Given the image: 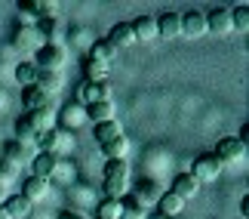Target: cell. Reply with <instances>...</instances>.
Here are the masks:
<instances>
[{"label":"cell","instance_id":"obj_7","mask_svg":"<svg viewBox=\"0 0 249 219\" xmlns=\"http://www.w3.org/2000/svg\"><path fill=\"white\" fill-rule=\"evenodd\" d=\"M28 167H31V176H37V179H50L55 170H59V158L50 155V151H37L34 160H31Z\"/></svg>","mask_w":249,"mask_h":219},{"label":"cell","instance_id":"obj_25","mask_svg":"<svg viewBox=\"0 0 249 219\" xmlns=\"http://www.w3.org/2000/svg\"><path fill=\"white\" fill-rule=\"evenodd\" d=\"M86 118H89L92 123L114 120V105L111 102H92V105H86Z\"/></svg>","mask_w":249,"mask_h":219},{"label":"cell","instance_id":"obj_14","mask_svg":"<svg viewBox=\"0 0 249 219\" xmlns=\"http://www.w3.org/2000/svg\"><path fill=\"white\" fill-rule=\"evenodd\" d=\"M16 9H18V16H22L25 28H31V22H40L43 19V3L40 0H18Z\"/></svg>","mask_w":249,"mask_h":219},{"label":"cell","instance_id":"obj_24","mask_svg":"<svg viewBox=\"0 0 249 219\" xmlns=\"http://www.w3.org/2000/svg\"><path fill=\"white\" fill-rule=\"evenodd\" d=\"M37 90H43L46 96H53L55 90H62V71H40L37 74Z\"/></svg>","mask_w":249,"mask_h":219},{"label":"cell","instance_id":"obj_36","mask_svg":"<svg viewBox=\"0 0 249 219\" xmlns=\"http://www.w3.org/2000/svg\"><path fill=\"white\" fill-rule=\"evenodd\" d=\"M240 216H243V219L249 216V198H243V201H240Z\"/></svg>","mask_w":249,"mask_h":219},{"label":"cell","instance_id":"obj_30","mask_svg":"<svg viewBox=\"0 0 249 219\" xmlns=\"http://www.w3.org/2000/svg\"><path fill=\"white\" fill-rule=\"evenodd\" d=\"M120 207H123V219H142V216H145V207H142L132 195H123Z\"/></svg>","mask_w":249,"mask_h":219},{"label":"cell","instance_id":"obj_6","mask_svg":"<svg viewBox=\"0 0 249 219\" xmlns=\"http://www.w3.org/2000/svg\"><path fill=\"white\" fill-rule=\"evenodd\" d=\"M40 123H37V114L28 111L22 114V118L16 120V142H37V136H40Z\"/></svg>","mask_w":249,"mask_h":219},{"label":"cell","instance_id":"obj_28","mask_svg":"<svg viewBox=\"0 0 249 219\" xmlns=\"http://www.w3.org/2000/svg\"><path fill=\"white\" fill-rule=\"evenodd\" d=\"M83 78H86V83H102V80H108V68L105 65H99V62H92V59H83Z\"/></svg>","mask_w":249,"mask_h":219},{"label":"cell","instance_id":"obj_10","mask_svg":"<svg viewBox=\"0 0 249 219\" xmlns=\"http://www.w3.org/2000/svg\"><path fill=\"white\" fill-rule=\"evenodd\" d=\"M181 34L185 37H203L206 34V16L203 13H197V9H191V13L181 16Z\"/></svg>","mask_w":249,"mask_h":219},{"label":"cell","instance_id":"obj_13","mask_svg":"<svg viewBox=\"0 0 249 219\" xmlns=\"http://www.w3.org/2000/svg\"><path fill=\"white\" fill-rule=\"evenodd\" d=\"M46 192H50V179H37V176H28V182L22 185V198L28 204L40 201V198H46Z\"/></svg>","mask_w":249,"mask_h":219},{"label":"cell","instance_id":"obj_39","mask_svg":"<svg viewBox=\"0 0 249 219\" xmlns=\"http://www.w3.org/2000/svg\"><path fill=\"white\" fill-rule=\"evenodd\" d=\"M3 198H6V185H0V201H3Z\"/></svg>","mask_w":249,"mask_h":219},{"label":"cell","instance_id":"obj_5","mask_svg":"<svg viewBox=\"0 0 249 219\" xmlns=\"http://www.w3.org/2000/svg\"><path fill=\"white\" fill-rule=\"evenodd\" d=\"M77 99L83 105H92V102H111V80H102V83H80L77 90Z\"/></svg>","mask_w":249,"mask_h":219},{"label":"cell","instance_id":"obj_4","mask_svg":"<svg viewBox=\"0 0 249 219\" xmlns=\"http://www.w3.org/2000/svg\"><path fill=\"white\" fill-rule=\"evenodd\" d=\"M218 158V164H234V160H243L246 158V142H240L237 136H228L218 142V148L213 151Z\"/></svg>","mask_w":249,"mask_h":219},{"label":"cell","instance_id":"obj_32","mask_svg":"<svg viewBox=\"0 0 249 219\" xmlns=\"http://www.w3.org/2000/svg\"><path fill=\"white\" fill-rule=\"evenodd\" d=\"M99 219H123V207H120V201H111V198H105L102 207H99Z\"/></svg>","mask_w":249,"mask_h":219},{"label":"cell","instance_id":"obj_11","mask_svg":"<svg viewBox=\"0 0 249 219\" xmlns=\"http://www.w3.org/2000/svg\"><path fill=\"white\" fill-rule=\"evenodd\" d=\"M89 59L99 62V65H105V68H111V62L117 59V46H114L108 37H105V40H92V46H89Z\"/></svg>","mask_w":249,"mask_h":219},{"label":"cell","instance_id":"obj_8","mask_svg":"<svg viewBox=\"0 0 249 219\" xmlns=\"http://www.w3.org/2000/svg\"><path fill=\"white\" fill-rule=\"evenodd\" d=\"M6 155H9V164H31L34 155H37V142H9L6 145Z\"/></svg>","mask_w":249,"mask_h":219},{"label":"cell","instance_id":"obj_34","mask_svg":"<svg viewBox=\"0 0 249 219\" xmlns=\"http://www.w3.org/2000/svg\"><path fill=\"white\" fill-rule=\"evenodd\" d=\"M16 176V167L9 164V160H0V185L6 182V179H13Z\"/></svg>","mask_w":249,"mask_h":219},{"label":"cell","instance_id":"obj_20","mask_svg":"<svg viewBox=\"0 0 249 219\" xmlns=\"http://www.w3.org/2000/svg\"><path fill=\"white\" fill-rule=\"evenodd\" d=\"M102 148V155L108 158V160H123L126 158V151H129V139L126 136H117V139H111V142H105Z\"/></svg>","mask_w":249,"mask_h":219},{"label":"cell","instance_id":"obj_31","mask_svg":"<svg viewBox=\"0 0 249 219\" xmlns=\"http://www.w3.org/2000/svg\"><path fill=\"white\" fill-rule=\"evenodd\" d=\"M59 139H62L59 130H43L40 136H37V142H40V151H50V155H55V148H59Z\"/></svg>","mask_w":249,"mask_h":219},{"label":"cell","instance_id":"obj_26","mask_svg":"<svg viewBox=\"0 0 249 219\" xmlns=\"http://www.w3.org/2000/svg\"><path fill=\"white\" fill-rule=\"evenodd\" d=\"M3 207H6L9 219H25L28 213H31V207H34V204H28L22 195H13V198H6V204H3Z\"/></svg>","mask_w":249,"mask_h":219},{"label":"cell","instance_id":"obj_2","mask_svg":"<svg viewBox=\"0 0 249 219\" xmlns=\"http://www.w3.org/2000/svg\"><path fill=\"white\" fill-rule=\"evenodd\" d=\"M65 59H68V53H65L62 43H43V46H37L34 65H37V71H62Z\"/></svg>","mask_w":249,"mask_h":219},{"label":"cell","instance_id":"obj_27","mask_svg":"<svg viewBox=\"0 0 249 219\" xmlns=\"http://www.w3.org/2000/svg\"><path fill=\"white\" fill-rule=\"evenodd\" d=\"M40 37H46V43H59V37H62V25L55 22V19H40L34 28Z\"/></svg>","mask_w":249,"mask_h":219},{"label":"cell","instance_id":"obj_38","mask_svg":"<svg viewBox=\"0 0 249 219\" xmlns=\"http://www.w3.org/2000/svg\"><path fill=\"white\" fill-rule=\"evenodd\" d=\"M0 219H9V213H6V207L0 204Z\"/></svg>","mask_w":249,"mask_h":219},{"label":"cell","instance_id":"obj_33","mask_svg":"<svg viewBox=\"0 0 249 219\" xmlns=\"http://www.w3.org/2000/svg\"><path fill=\"white\" fill-rule=\"evenodd\" d=\"M231 25L237 28V31H249V6H237L234 13H231Z\"/></svg>","mask_w":249,"mask_h":219},{"label":"cell","instance_id":"obj_3","mask_svg":"<svg viewBox=\"0 0 249 219\" xmlns=\"http://www.w3.org/2000/svg\"><path fill=\"white\" fill-rule=\"evenodd\" d=\"M218 173H222V164H218V158H215V155H200V158H194L191 176H194L200 185H203V182H213V179H218Z\"/></svg>","mask_w":249,"mask_h":219},{"label":"cell","instance_id":"obj_9","mask_svg":"<svg viewBox=\"0 0 249 219\" xmlns=\"http://www.w3.org/2000/svg\"><path fill=\"white\" fill-rule=\"evenodd\" d=\"M206 31H213L218 37H225V34H231L234 31V25H231V9H213V13L206 16Z\"/></svg>","mask_w":249,"mask_h":219},{"label":"cell","instance_id":"obj_35","mask_svg":"<svg viewBox=\"0 0 249 219\" xmlns=\"http://www.w3.org/2000/svg\"><path fill=\"white\" fill-rule=\"evenodd\" d=\"M74 43L77 46H92V34L89 31H74Z\"/></svg>","mask_w":249,"mask_h":219},{"label":"cell","instance_id":"obj_1","mask_svg":"<svg viewBox=\"0 0 249 219\" xmlns=\"http://www.w3.org/2000/svg\"><path fill=\"white\" fill-rule=\"evenodd\" d=\"M129 192V164L126 160H108L105 164V195L111 201H120Z\"/></svg>","mask_w":249,"mask_h":219},{"label":"cell","instance_id":"obj_29","mask_svg":"<svg viewBox=\"0 0 249 219\" xmlns=\"http://www.w3.org/2000/svg\"><path fill=\"white\" fill-rule=\"evenodd\" d=\"M37 74H40V71H37L34 62H22L16 68V80L22 83V87H34V83H37Z\"/></svg>","mask_w":249,"mask_h":219},{"label":"cell","instance_id":"obj_12","mask_svg":"<svg viewBox=\"0 0 249 219\" xmlns=\"http://www.w3.org/2000/svg\"><path fill=\"white\" fill-rule=\"evenodd\" d=\"M176 198H181V201H188V198H194L200 192V182L191 173H178L176 179H172V188H169Z\"/></svg>","mask_w":249,"mask_h":219},{"label":"cell","instance_id":"obj_37","mask_svg":"<svg viewBox=\"0 0 249 219\" xmlns=\"http://www.w3.org/2000/svg\"><path fill=\"white\" fill-rule=\"evenodd\" d=\"M59 219H83V216H77V213H59Z\"/></svg>","mask_w":249,"mask_h":219},{"label":"cell","instance_id":"obj_21","mask_svg":"<svg viewBox=\"0 0 249 219\" xmlns=\"http://www.w3.org/2000/svg\"><path fill=\"white\" fill-rule=\"evenodd\" d=\"M13 43H16V50H37V43H40V34L34 31V28H16V34H13Z\"/></svg>","mask_w":249,"mask_h":219},{"label":"cell","instance_id":"obj_15","mask_svg":"<svg viewBox=\"0 0 249 219\" xmlns=\"http://www.w3.org/2000/svg\"><path fill=\"white\" fill-rule=\"evenodd\" d=\"M108 40H111L114 46H117V53L123 50V46H132V43H136V34H132V25H129V22H117V25L111 28Z\"/></svg>","mask_w":249,"mask_h":219},{"label":"cell","instance_id":"obj_22","mask_svg":"<svg viewBox=\"0 0 249 219\" xmlns=\"http://www.w3.org/2000/svg\"><path fill=\"white\" fill-rule=\"evenodd\" d=\"M92 136H95V142H99V145H105V142L123 136V130H120L117 120H105V123H95V127H92Z\"/></svg>","mask_w":249,"mask_h":219},{"label":"cell","instance_id":"obj_16","mask_svg":"<svg viewBox=\"0 0 249 219\" xmlns=\"http://www.w3.org/2000/svg\"><path fill=\"white\" fill-rule=\"evenodd\" d=\"M136 201L142 204V207H151V204H157V198H160V188H157V182H151V179H139L136 182Z\"/></svg>","mask_w":249,"mask_h":219},{"label":"cell","instance_id":"obj_23","mask_svg":"<svg viewBox=\"0 0 249 219\" xmlns=\"http://www.w3.org/2000/svg\"><path fill=\"white\" fill-rule=\"evenodd\" d=\"M22 105H25L28 111H37V108L50 105V96H46L43 90H37V87H25V90H22Z\"/></svg>","mask_w":249,"mask_h":219},{"label":"cell","instance_id":"obj_19","mask_svg":"<svg viewBox=\"0 0 249 219\" xmlns=\"http://www.w3.org/2000/svg\"><path fill=\"white\" fill-rule=\"evenodd\" d=\"M157 207H160V216L176 219L181 210H185V201H181V198H176L172 192H166V195H160V198H157Z\"/></svg>","mask_w":249,"mask_h":219},{"label":"cell","instance_id":"obj_40","mask_svg":"<svg viewBox=\"0 0 249 219\" xmlns=\"http://www.w3.org/2000/svg\"><path fill=\"white\" fill-rule=\"evenodd\" d=\"M148 219H166V216H160V213H154V216H148Z\"/></svg>","mask_w":249,"mask_h":219},{"label":"cell","instance_id":"obj_17","mask_svg":"<svg viewBox=\"0 0 249 219\" xmlns=\"http://www.w3.org/2000/svg\"><path fill=\"white\" fill-rule=\"evenodd\" d=\"M157 34L166 37V40L178 37L181 34V16L178 13H163V16H160V22H157Z\"/></svg>","mask_w":249,"mask_h":219},{"label":"cell","instance_id":"obj_18","mask_svg":"<svg viewBox=\"0 0 249 219\" xmlns=\"http://www.w3.org/2000/svg\"><path fill=\"white\" fill-rule=\"evenodd\" d=\"M129 25H132L136 40H154L157 37V19H151V16H142V19H136V22H129Z\"/></svg>","mask_w":249,"mask_h":219}]
</instances>
